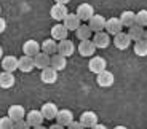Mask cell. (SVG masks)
<instances>
[{
  "label": "cell",
  "mask_w": 147,
  "mask_h": 129,
  "mask_svg": "<svg viewBox=\"0 0 147 129\" xmlns=\"http://www.w3.org/2000/svg\"><path fill=\"white\" fill-rule=\"evenodd\" d=\"M8 118L11 120L13 123H18V121H22V120L26 118V110L22 105H11L8 108Z\"/></svg>",
  "instance_id": "6"
},
{
  "label": "cell",
  "mask_w": 147,
  "mask_h": 129,
  "mask_svg": "<svg viewBox=\"0 0 147 129\" xmlns=\"http://www.w3.org/2000/svg\"><path fill=\"white\" fill-rule=\"evenodd\" d=\"M48 129H66V128H63V126H59V124H51Z\"/></svg>",
  "instance_id": "36"
},
{
  "label": "cell",
  "mask_w": 147,
  "mask_h": 129,
  "mask_svg": "<svg viewBox=\"0 0 147 129\" xmlns=\"http://www.w3.org/2000/svg\"><path fill=\"white\" fill-rule=\"evenodd\" d=\"M67 30L66 27L63 26V24H55V26L51 27V40L55 41H63V40H67Z\"/></svg>",
  "instance_id": "19"
},
{
  "label": "cell",
  "mask_w": 147,
  "mask_h": 129,
  "mask_svg": "<svg viewBox=\"0 0 147 129\" xmlns=\"http://www.w3.org/2000/svg\"><path fill=\"white\" fill-rule=\"evenodd\" d=\"M96 81H98V85L101 86V88H110V86L114 85V74L112 72H109V70H104V72H101L98 77H96Z\"/></svg>",
  "instance_id": "11"
},
{
  "label": "cell",
  "mask_w": 147,
  "mask_h": 129,
  "mask_svg": "<svg viewBox=\"0 0 147 129\" xmlns=\"http://www.w3.org/2000/svg\"><path fill=\"white\" fill-rule=\"evenodd\" d=\"M2 69H3V72L13 74L15 70H18V57H15V56H3L2 57Z\"/></svg>",
  "instance_id": "18"
},
{
  "label": "cell",
  "mask_w": 147,
  "mask_h": 129,
  "mask_svg": "<svg viewBox=\"0 0 147 129\" xmlns=\"http://www.w3.org/2000/svg\"><path fill=\"white\" fill-rule=\"evenodd\" d=\"M58 112H59L58 105L53 104V102L43 104L42 108H40V113H42V116H43V120H55L56 115H58Z\"/></svg>",
  "instance_id": "9"
},
{
  "label": "cell",
  "mask_w": 147,
  "mask_h": 129,
  "mask_svg": "<svg viewBox=\"0 0 147 129\" xmlns=\"http://www.w3.org/2000/svg\"><path fill=\"white\" fill-rule=\"evenodd\" d=\"M91 30H90L88 26H83V24H80V27H78L77 30H75V35H77V38L80 41H86V40H91Z\"/></svg>",
  "instance_id": "28"
},
{
  "label": "cell",
  "mask_w": 147,
  "mask_h": 129,
  "mask_svg": "<svg viewBox=\"0 0 147 129\" xmlns=\"http://www.w3.org/2000/svg\"><path fill=\"white\" fill-rule=\"evenodd\" d=\"M34 129H48V128H43V126H37V128H34Z\"/></svg>",
  "instance_id": "40"
},
{
  "label": "cell",
  "mask_w": 147,
  "mask_h": 129,
  "mask_svg": "<svg viewBox=\"0 0 147 129\" xmlns=\"http://www.w3.org/2000/svg\"><path fill=\"white\" fill-rule=\"evenodd\" d=\"M106 67H107V62H106L104 57H101V56H93L88 62L90 72H93V74H96V75H99L101 72H104Z\"/></svg>",
  "instance_id": "4"
},
{
  "label": "cell",
  "mask_w": 147,
  "mask_h": 129,
  "mask_svg": "<svg viewBox=\"0 0 147 129\" xmlns=\"http://www.w3.org/2000/svg\"><path fill=\"white\" fill-rule=\"evenodd\" d=\"M67 129H83V128H82V124L78 121H75V120H74V121L67 126Z\"/></svg>",
  "instance_id": "33"
},
{
  "label": "cell",
  "mask_w": 147,
  "mask_h": 129,
  "mask_svg": "<svg viewBox=\"0 0 147 129\" xmlns=\"http://www.w3.org/2000/svg\"><path fill=\"white\" fill-rule=\"evenodd\" d=\"M63 26L66 27L67 32H69V30H77L78 27H80V19L77 18V15H75V13H69V15L64 18Z\"/></svg>",
  "instance_id": "20"
},
{
  "label": "cell",
  "mask_w": 147,
  "mask_h": 129,
  "mask_svg": "<svg viewBox=\"0 0 147 129\" xmlns=\"http://www.w3.org/2000/svg\"><path fill=\"white\" fill-rule=\"evenodd\" d=\"M26 123L30 128H37V126H42L43 123V116H42L40 110H30L26 115Z\"/></svg>",
  "instance_id": "16"
},
{
  "label": "cell",
  "mask_w": 147,
  "mask_h": 129,
  "mask_svg": "<svg viewBox=\"0 0 147 129\" xmlns=\"http://www.w3.org/2000/svg\"><path fill=\"white\" fill-rule=\"evenodd\" d=\"M74 53H75V45H74V41L70 40H63L58 43V54H61L63 57H69V56H72Z\"/></svg>",
  "instance_id": "10"
},
{
  "label": "cell",
  "mask_w": 147,
  "mask_h": 129,
  "mask_svg": "<svg viewBox=\"0 0 147 129\" xmlns=\"http://www.w3.org/2000/svg\"><path fill=\"white\" fill-rule=\"evenodd\" d=\"M104 26H106V18H104V16H101V15H94L88 21L90 30H91V32H94V33L104 32Z\"/></svg>",
  "instance_id": "7"
},
{
  "label": "cell",
  "mask_w": 147,
  "mask_h": 129,
  "mask_svg": "<svg viewBox=\"0 0 147 129\" xmlns=\"http://www.w3.org/2000/svg\"><path fill=\"white\" fill-rule=\"evenodd\" d=\"M0 13H2V7H0Z\"/></svg>",
  "instance_id": "41"
},
{
  "label": "cell",
  "mask_w": 147,
  "mask_h": 129,
  "mask_svg": "<svg viewBox=\"0 0 147 129\" xmlns=\"http://www.w3.org/2000/svg\"><path fill=\"white\" fill-rule=\"evenodd\" d=\"M114 129H128V128H126V126H115Z\"/></svg>",
  "instance_id": "37"
},
{
  "label": "cell",
  "mask_w": 147,
  "mask_h": 129,
  "mask_svg": "<svg viewBox=\"0 0 147 129\" xmlns=\"http://www.w3.org/2000/svg\"><path fill=\"white\" fill-rule=\"evenodd\" d=\"M15 75L8 74V72H2L0 74V88L2 89H10L15 86Z\"/></svg>",
  "instance_id": "25"
},
{
  "label": "cell",
  "mask_w": 147,
  "mask_h": 129,
  "mask_svg": "<svg viewBox=\"0 0 147 129\" xmlns=\"http://www.w3.org/2000/svg\"><path fill=\"white\" fill-rule=\"evenodd\" d=\"M134 24L139 27H147V10H139L134 16Z\"/></svg>",
  "instance_id": "30"
},
{
  "label": "cell",
  "mask_w": 147,
  "mask_h": 129,
  "mask_svg": "<svg viewBox=\"0 0 147 129\" xmlns=\"http://www.w3.org/2000/svg\"><path fill=\"white\" fill-rule=\"evenodd\" d=\"M35 69L34 67V59L32 57H27V56H21L18 59V70H21L22 74H29Z\"/></svg>",
  "instance_id": "22"
},
{
  "label": "cell",
  "mask_w": 147,
  "mask_h": 129,
  "mask_svg": "<svg viewBox=\"0 0 147 129\" xmlns=\"http://www.w3.org/2000/svg\"><path fill=\"white\" fill-rule=\"evenodd\" d=\"M40 78H42V81H43L45 85H55L56 81H58V72L53 70L51 67H47L45 70H42Z\"/></svg>",
  "instance_id": "21"
},
{
  "label": "cell",
  "mask_w": 147,
  "mask_h": 129,
  "mask_svg": "<svg viewBox=\"0 0 147 129\" xmlns=\"http://www.w3.org/2000/svg\"><path fill=\"white\" fill-rule=\"evenodd\" d=\"M13 129H30V126L26 123V120H22V121L15 123V128H13Z\"/></svg>",
  "instance_id": "32"
},
{
  "label": "cell",
  "mask_w": 147,
  "mask_h": 129,
  "mask_svg": "<svg viewBox=\"0 0 147 129\" xmlns=\"http://www.w3.org/2000/svg\"><path fill=\"white\" fill-rule=\"evenodd\" d=\"M129 45H131V40H129L126 32H120L114 37V46L117 49H121V51H123V49H128Z\"/></svg>",
  "instance_id": "14"
},
{
  "label": "cell",
  "mask_w": 147,
  "mask_h": 129,
  "mask_svg": "<svg viewBox=\"0 0 147 129\" xmlns=\"http://www.w3.org/2000/svg\"><path fill=\"white\" fill-rule=\"evenodd\" d=\"M134 16H136V13L134 11H131V10H126V11H123L120 15V22H121V26L123 27H131V26H134Z\"/></svg>",
  "instance_id": "26"
},
{
  "label": "cell",
  "mask_w": 147,
  "mask_h": 129,
  "mask_svg": "<svg viewBox=\"0 0 147 129\" xmlns=\"http://www.w3.org/2000/svg\"><path fill=\"white\" fill-rule=\"evenodd\" d=\"M50 67H51L53 70H56V72L64 70L67 67V59H66V57H63L61 54H55V56L50 57Z\"/></svg>",
  "instance_id": "23"
},
{
  "label": "cell",
  "mask_w": 147,
  "mask_h": 129,
  "mask_svg": "<svg viewBox=\"0 0 147 129\" xmlns=\"http://www.w3.org/2000/svg\"><path fill=\"white\" fill-rule=\"evenodd\" d=\"M34 59V67H37V69L40 70H45L47 67H50V56L43 54V53H38V54H35L32 57Z\"/></svg>",
  "instance_id": "24"
},
{
  "label": "cell",
  "mask_w": 147,
  "mask_h": 129,
  "mask_svg": "<svg viewBox=\"0 0 147 129\" xmlns=\"http://www.w3.org/2000/svg\"><path fill=\"white\" fill-rule=\"evenodd\" d=\"M93 45H94V48L98 49H104L107 48L110 45V37L107 35L106 32H99V33H94V37H93Z\"/></svg>",
  "instance_id": "15"
},
{
  "label": "cell",
  "mask_w": 147,
  "mask_h": 129,
  "mask_svg": "<svg viewBox=\"0 0 147 129\" xmlns=\"http://www.w3.org/2000/svg\"><path fill=\"white\" fill-rule=\"evenodd\" d=\"M5 29H7V21H5L2 16H0V33H3Z\"/></svg>",
  "instance_id": "34"
},
{
  "label": "cell",
  "mask_w": 147,
  "mask_h": 129,
  "mask_svg": "<svg viewBox=\"0 0 147 129\" xmlns=\"http://www.w3.org/2000/svg\"><path fill=\"white\" fill-rule=\"evenodd\" d=\"M78 123L82 124V128H83V129H91L93 126H96L99 121H98V115H96V112L86 110V112H83V113L80 115Z\"/></svg>",
  "instance_id": "2"
},
{
  "label": "cell",
  "mask_w": 147,
  "mask_h": 129,
  "mask_svg": "<svg viewBox=\"0 0 147 129\" xmlns=\"http://www.w3.org/2000/svg\"><path fill=\"white\" fill-rule=\"evenodd\" d=\"M40 51L43 53V54L50 56V57L55 56V54H58V41L51 40V38L43 40V43H42V46H40Z\"/></svg>",
  "instance_id": "17"
},
{
  "label": "cell",
  "mask_w": 147,
  "mask_h": 129,
  "mask_svg": "<svg viewBox=\"0 0 147 129\" xmlns=\"http://www.w3.org/2000/svg\"><path fill=\"white\" fill-rule=\"evenodd\" d=\"M3 57V49H2V46H0V59Z\"/></svg>",
  "instance_id": "38"
},
{
  "label": "cell",
  "mask_w": 147,
  "mask_h": 129,
  "mask_svg": "<svg viewBox=\"0 0 147 129\" xmlns=\"http://www.w3.org/2000/svg\"><path fill=\"white\" fill-rule=\"evenodd\" d=\"M134 54L139 56V57H146L147 56V41L144 38L134 43Z\"/></svg>",
  "instance_id": "29"
},
{
  "label": "cell",
  "mask_w": 147,
  "mask_h": 129,
  "mask_svg": "<svg viewBox=\"0 0 147 129\" xmlns=\"http://www.w3.org/2000/svg\"><path fill=\"white\" fill-rule=\"evenodd\" d=\"M66 3H67V0H64V2L58 0V2H56V3L51 7V10H50V15H51V18L55 19V21H64V18L69 15Z\"/></svg>",
  "instance_id": "1"
},
{
  "label": "cell",
  "mask_w": 147,
  "mask_h": 129,
  "mask_svg": "<svg viewBox=\"0 0 147 129\" xmlns=\"http://www.w3.org/2000/svg\"><path fill=\"white\" fill-rule=\"evenodd\" d=\"M22 53L27 57H34L35 54H38L40 53V45H38V41H35V40L24 41V45H22Z\"/></svg>",
  "instance_id": "12"
},
{
  "label": "cell",
  "mask_w": 147,
  "mask_h": 129,
  "mask_svg": "<svg viewBox=\"0 0 147 129\" xmlns=\"http://www.w3.org/2000/svg\"><path fill=\"white\" fill-rule=\"evenodd\" d=\"M75 15H77L78 19H80V22L82 21H90V19L94 16V8H93L90 3H82V5H78Z\"/></svg>",
  "instance_id": "5"
},
{
  "label": "cell",
  "mask_w": 147,
  "mask_h": 129,
  "mask_svg": "<svg viewBox=\"0 0 147 129\" xmlns=\"http://www.w3.org/2000/svg\"><path fill=\"white\" fill-rule=\"evenodd\" d=\"M13 128H15V123L11 121L8 116L0 118V129H13Z\"/></svg>",
  "instance_id": "31"
},
{
  "label": "cell",
  "mask_w": 147,
  "mask_h": 129,
  "mask_svg": "<svg viewBox=\"0 0 147 129\" xmlns=\"http://www.w3.org/2000/svg\"><path fill=\"white\" fill-rule=\"evenodd\" d=\"M55 120H56V124L63 126V128H67V126L74 121V113L70 110H67V108H63V110L58 112Z\"/></svg>",
  "instance_id": "8"
},
{
  "label": "cell",
  "mask_w": 147,
  "mask_h": 129,
  "mask_svg": "<svg viewBox=\"0 0 147 129\" xmlns=\"http://www.w3.org/2000/svg\"><path fill=\"white\" fill-rule=\"evenodd\" d=\"M144 40H146V41H147V29H146V30H144Z\"/></svg>",
  "instance_id": "39"
},
{
  "label": "cell",
  "mask_w": 147,
  "mask_h": 129,
  "mask_svg": "<svg viewBox=\"0 0 147 129\" xmlns=\"http://www.w3.org/2000/svg\"><path fill=\"white\" fill-rule=\"evenodd\" d=\"M91 129H107V126H104V124H101V123H98V124L93 126Z\"/></svg>",
  "instance_id": "35"
},
{
  "label": "cell",
  "mask_w": 147,
  "mask_h": 129,
  "mask_svg": "<svg viewBox=\"0 0 147 129\" xmlns=\"http://www.w3.org/2000/svg\"><path fill=\"white\" fill-rule=\"evenodd\" d=\"M128 37H129V40L131 41H139V40H142L144 38V29L142 27H139V26H131V27H128Z\"/></svg>",
  "instance_id": "27"
},
{
  "label": "cell",
  "mask_w": 147,
  "mask_h": 129,
  "mask_svg": "<svg viewBox=\"0 0 147 129\" xmlns=\"http://www.w3.org/2000/svg\"><path fill=\"white\" fill-rule=\"evenodd\" d=\"M104 29H106V33L107 35H117V33L123 32V26H121V22L118 18H109L106 19V26H104Z\"/></svg>",
  "instance_id": "3"
},
{
  "label": "cell",
  "mask_w": 147,
  "mask_h": 129,
  "mask_svg": "<svg viewBox=\"0 0 147 129\" xmlns=\"http://www.w3.org/2000/svg\"><path fill=\"white\" fill-rule=\"evenodd\" d=\"M96 53V48L93 45L91 40H86V41H80L78 43V54L83 56V57H93Z\"/></svg>",
  "instance_id": "13"
}]
</instances>
